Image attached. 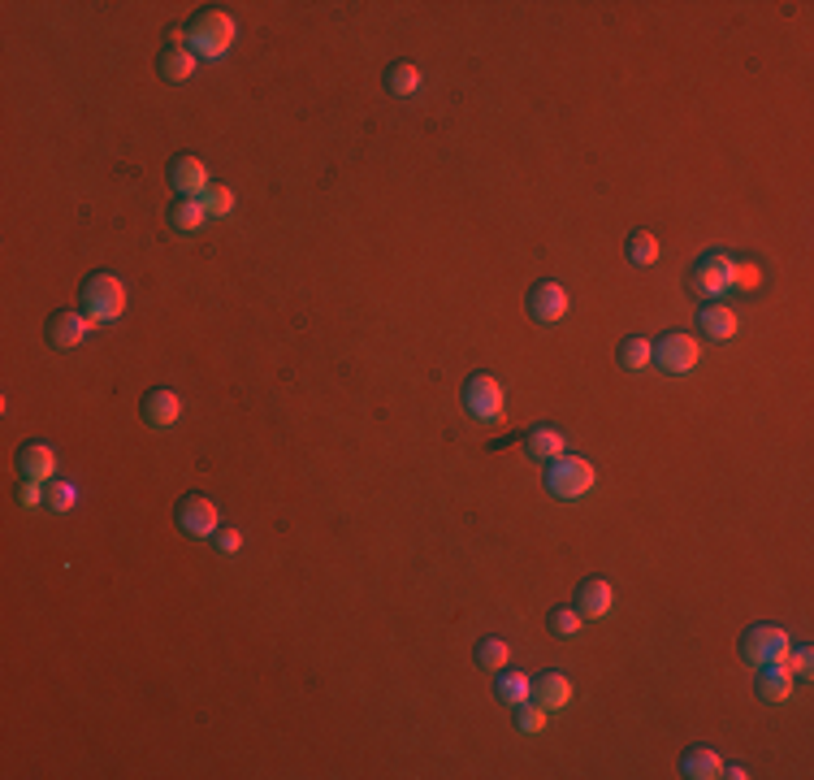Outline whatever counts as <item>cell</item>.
Wrapping results in <instances>:
<instances>
[{"mask_svg":"<svg viewBox=\"0 0 814 780\" xmlns=\"http://www.w3.org/2000/svg\"><path fill=\"white\" fill-rule=\"evenodd\" d=\"M511 711H516L520 733H542V728H546V711L537 707V702H520V707H511Z\"/></svg>","mask_w":814,"mask_h":780,"instance_id":"4dcf8cb0","label":"cell"},{"mask_svg":"<svg viewBox=\"0 0 814 780\" xmlns=\"http://www.w3.org/2000/svg\"><path fill=\"white\" fill-rule=\"evenodd\" d=\"M204 221H208V208H204V200H174V208H169V226L182 230V234L200 230Z\"/></svg>","mask_w":814,"mask_h":780,"instance_id":"603a6c76","label":"cell"},{"mask_svg":"<svg viewBox=\"0 0 814 780\" xmlns=\"http://www.w3.org/2000/svg\"><path fill=\"white\" fill-rule=\"evenodd\" d=\"M386 91H390V96H399V100L416 96V91H420V65L416 61H395L386 70Z\"/></svg>","mask_w":814,"mask_h":780,"instance_id":"7402d4cb","label":"cell"},{"mask_svg":"<svg viewBox=\"0 0 814 780\" xmlns=\"http://www.w3.org/2000/svg\"><path fill=\"white\" fill-rule=\"evenodd\" d=\"M139 416H143V425H148V429H174V425H178V416H182V399H178V390H169V386H152L148 395H143V403H139Z\"/></svg>","mask_w":814,"mask_h":780,"instance_id":"7c38bea8","label":"cell"},{"mask_svg":"<svg viewBox=\"0 0 814 780\" xmlns=\"http://www.w3.org/2000/svg\"><path fill=\"white\" fill-rule=\"evenodd\" d=\"M234 39H239V26H234V18L221 5H208L200 13H191L187 48H191L195 61H221L234 48Z\"/></svg>","mask_w":814,"mask_h":780,"instance_id":"6da1fadb","label":"cell"},{"mask_svg":"<svg viewBox=\"0 0 814 780\" xmlns=\"http://www.w3.org/2000/svg\"><path fill=\"white\" fill-rule=\"evenodd\" d=\"M793 672L784 668V663H771V668H758L754 676V689H758V698L771 702V707H780V702H789L793 698Z\"/></svg>","mask_w":814,"mask_h":780,"instance_id":"e0dca14e","label":"cell"},{"mask_svg":"<svg viewBox=\"0 0 814 780\" xmlns=\"http://www.w3.org/2000/svg\"><path fill=\"white\" fill-rule=\"evenodd\" d=\"M169 187L178 191V200H200V195L213 187V182H208V165L200 156H174V161H169Z\"/></svg>","mask_w":814,"mask_h":780,"instance_id":"8fae6325","label":"cell"},{"mask_svg":"<svg viewBox=\"0 0 814 780\" xmlns=\"http://www.w3.org/2000/svg\"><path fill=\"white\" fill-rule=\"evenodd\" d=\"M611 607H615L611 581L585 577L581 585H576V611H581V620H602V616H611Z\"/></svg>","mask_w":814,"mask_h":780,"instance_id":"9a60e30c","label":"cell"},{"mask_svg":"<svg viewBox=\"0 0 814 780\" xmlns=\"http://www.w3.org/2000/svg\"><path fill=\"white\" fill-rule=\"evenodd\" d=\"M784 668L793 672V681H806V676L814 672V650L810 646H793L789 659H784Z\"/></svg>","mask_w":814,"mask_h":780,"instance_id":"1f68e13d","label":"cell"},{"mask_svg":"<svg viewBox=\"0 0 814 780\" xmlns=\"http://www.w3.org/2000/svg\"><path fill=\"white\" fill-rule=\"evenodd\" d=\"M87 330H91V321L83 317V312H70V308H57V312H52V317L44 321V338H48L52 351H74V347H83Z\"/></svg>","mask_w":814,"mask_h":780,"instance_id":"30bf717a","label":"cell"},{"mask_svg":"<svg viewBox=\"0 0 814 780\" xmlns=\"http://www.w3.org/2000/svg\"><path fill=\"white\" fill-rule=\"evenodd\" d=\"M741 659L750 663V668H771V663H784L793 650V637L780 629V624H750V629L741 633Z\"/></svg>","mask_w":814,"mask_h":780,"instance_id":"277c9868","label":"cell"},{"mask_svg":"<svg viewBox=\"0 0 814 780\" xmlns=\"http://www.w3.org/2000/svg\"><path fill=\"white\" fill-rule=\"evenodd\" d=\"M620 364H624V369L628 373H641V369H650V364H654V343H650V338H624V343H620Z\"/></svg>","mask_w":814,"mask_h":780,"instance_id":"484cf974","label":"cell"},{"mask_svg":"<svg viewBox=\"0 0 814 780\" xmlns=\"http://www.w3.org/2000/svg\"><path fill=\"white\" fill-rule=\"evenodd\" d=\"M698 360H702V347H698V338L685 334V330H667L659 343H654V369H663L672 377L693 373Z\"/></svg>","mask_w":814,"mask_h":780,"instance_id":"5b68a950","label":"cell"},{"mask_svg":"<svg viewBox=\"0 0 814 780\" xmlns=\"http://www.w3.org/2000/svg\"><path fill=\"white\" fill-rule=\"evenodd\" d=\"M529 685L533 676H524L516 668H498L494 676V698L503 702V707H520V702H529Z\"/></svg>","mask_w":814,"mask_h":780,"instance_id":"ffe728a7","label":"cell"},{"mask_svg":"<svg viewBox=\"0 0 814 780\" xmlns=\"http://www.w3.org/2000/svg\"><path fill=\"white\" fill-rule=\"evenodd\" d=\"M719 776H728V780H745V776H750V772H745V767H741V763H724V772H719Z\"/></svg>","mask_w":814,"mask_h":780,"instance_id":"e575fe53","label":"cell"},{"mask_svg":"<svg viewBox=\"0 0 814 780\" xmlns=\"http://www.w3.org/2000/svg\"><path fill=\"white\" fill-rule=\"evenodd\" d=\"M698 330H702V338H711V343H728V338L737 334V312H732L724 299H706L698 308Z\"/></svg>","mask_w":814,"mask_h":780,"instance_id":"2e32d148","label":"cell"},{"mask_svg":"<svg viewBox=\"0 0 814 780\" xmlns=\"http://www.w3.org/2000/svg\"><path fill=\"white\" fill-rule=\"evenodd\" d=\"M78 503V486H74V481H52V486H48V512H70V507Z\"/></svg>","mask_w":814,"mask_h":780,"instance_id":"f546056e","label":"cell"},{"mask_svg":"<svg viewBox=\"0 0 814 780\" xmlns=\"http://www.w3.org/2000/svg\"><path fill=\"white\" fill-rule=\"evenodd\" d=\"M719 772H724V759L711 746H689L680 754V776L685 780H715Z\"/></svg>","mask_w":814,"mask_h":780,"instance_id":"ac0fdd59","label":"cell"},{"mask_svg":"<svg viewBox=\"0 0 814 780\" xmlns=\"http://www.w3.org/2000/svg\"><path fill=\"white\" fill-rule=\"evenodd\" d=\"M507 659H511V650H507L503 637H481V642L472 646V663H477V668L498 672V668H507Z\"/></svg>","mask_w":814,"mask_h":780,"instance_id":"cb8c5ba5","label":"cell"},{"mask_svg":"<svg viewBox=\"0 0 814 780\" xmlns=\"http://www.w3.org/2000/svg\"><path fill=\"white\" fill-rule=\"evenodd\" d=\"M689 286L706 299L732 295V256L728 252H702L689 269Z\"/></svg>","mask_w":814,"mask_h":780,"instance_id":"52a82bcc","label":"cell"},{"mask_svg":"<svg viewBox=\"0 0 814 780\" xmlns=\"http://www.w3.org/2000/svg\"><path fill=\"white\" fill-rule=\"evenodd\" d=\"M758 286H763V269H758L754 260H737V256H732V291L754 295Z\"/></svg>","mask_w":814,"mask_h":780,"instance_id":"4316f807","label":"cell"},{"mask_svg":"<svg viewBox=\"0 0 814 780\" xmlns=\"http://www.w3.org/2000/svg\"><path fill=\"white\" fill-rule=\"evenodd\" d=\"M568 291H563L559 282H550V278H542V282H533L529 286V299H524V308H529V321H537V325H555V321H563L568 317Z\"/></svg>","mask_w":814,"mask_h":780,"instance_id":"9c48e42d","label":"cell"},{"mask_svg":"<svg viewBox=\"0 0 814 780\" xmlns=\"http://www.w3.org/2000/svg\"><path fill=\"white\" fill-rule=\"evenodd\" d=\"M550 633L563 637V642L581 637V611H576V607H555V611H550Z\"/></svg>","mask_w":814,"mask_h":780,"instance_id":"83f0119b","label":"cell"},{"mask_svg":"<svg viewBox=\"0 0 814 780\" xmlns=\"http://www.w3.org/2000/svg\"><path fill=\"white\" fill-rule=\"evenodd\" d=\"M624 252H628V260H633L637 269H650L654 260H659V239H654L650 230H633V234H628V243H624Z\"/></svg>","mask_w":814,"mask_h":780,"instance_id":"d4e9b609","label":"cell"},{"mask_svg":"<svg viewBox=\"0 0 814 780\" xmlns=\"http://www.w3.org/2000/svg\"><path fill=\"white\" fill-rule=\"evenodd\" d=\"M174 525L187 533V538H213V533L221 529V516H217V503L208 499V494L191 490L182 494L178 507H174Z\"/></svg>","mask_w":814,"mask_h":780,"instance_id":"ba28073f","label":"cell"},{"mask_svg":"<svg viewBox=\"0 0 814 780\" xmlns=\"http://www.w3.org/2000/svg\"><path fill=\"white\" fill-rule=\"evenodd\" d=\"M44 503H48V490L39 486V481H22V486H18V507L31 512V507H44Z\"/></svg>","mask_w":814,"mask_h":780,"instance_id":"d6a6232c","label":"cell"},{"mask_svg":"<svg viewBox=\"0 0 814 780\" xmlns=\"http://www.w3.org/2000/svg\"><path fill=\"white\" fill-rule=\"evenodd\" d=\"M156 74L165 78V83H187V78L195 74V57L191 48H161V57H156Z\"/></svg>","mask_w":814,"mask_h":780,"instance_id":"44dd1931","label":"cell"},{"mask_svg":"<svg viewBox=\"0 0 814 780\" xmlns=\"http://www.w3.org/2000/svg\"><path fill=\"white\" fill-rule=\"evenodd\" d=\"M78 312L91 325H113L126 312V282L117 273H87L78 286Z\"/></svg>","mask_w":814,"mask_h":780,"instance_id":"7a4b0ae2","label":"cell"},{"mask_svg":"<svg viewBox=\"0 0 814 780\" xmlns=\"http://www.w3.org/2000/svg\"><path fill=\"white\" fill-rule=\"evenodd\" d=\"M213 546H217V555H239L243 551V533L239 529H217Z\"/></svg>","mask_w":814,"mask_h":780,"instance_id":"836d02e7","label":"cell"},{"mask_svg":"<svg viewBox=\"0 0 814 780\" xmlns=\"http://www.w3.org/2000/svg\"><path fill=\"white\" fill-rule=\"evenodd\" d=\"M459 399H464V412L472 421H498L503 416V386H498L494 373H468Z\"/></svg>","mask_w":814,"mask_h":780,"instance_id":"8992f818","label":"cell"},{"mask_svg":"<svg viewBox=\"0 0 814 780\" xmlns=\"http://www.w3.org/2000/svg\"><path fill=\"white\" fill-rule=\"evenodd\" d=\"M542 481H546V494H555L559 503H576V499H585V494L594 490L598 473H594V464H589L585 455L563 451V455H555V460H546Z\"/></svg>","mask_w":814,"mask_h":780,"instance_id":"3957f363","label":"cell"},{"mask_svg":"<svg viewBox=\"0 0 814 780\" xmlns=\"http://www.w3.org/2000/svg\"><path fill=\"white\" fill-rule=\"evenodd\" d=\"M200 200H204V208H208V221H213V217H230V213H234V191H230V187H221V182H213V187H208V191L200 195Z\"/></svg>","mask_w":814,"mask_h":780,"instance_id":"f1b7e54d","label":"cell"},{"mask_svg":"<svg viewBox=\"0 0 814 780\" xmlns=\"http://www.w3.org/2000/svg\"><path fill=\"white\" fill-rule=\"evenodd\" d=\"M18 477L22 481H52L57 477V451L48 447V442H22L18 447Z\"/></svg>","mask_w":814,"mask_h":780,"instance_id":"4fadbf2b","label":"cell"},{"mask_svg":"<svg viewBox=\"0 0 814 780\" xmlns=\"http://www.w3.org/2000/svg\"><path fill=\"white\" fill-rule=\"evenodd\" d=\"M529 702H537L546 715H555L563 711L572 702V681L563 672H542V676H533V685H529Z\"/></svg>","mask_w":814,"mask_h":780,"instance_id":"5bb4252c","label":"cell"},{"mask_svg":"<svg viewBox=\"0 0 814 780\" xmlns=\"http://www.w3.org/2000/svg\"><path fill=\"white\" fill-rule=\"evenodd\" d=\"M524 455L537 460V464L555 460V455H563V434L555 425H533L529 434H524Z\"/></svg>","mask_w":814,"mask_h":780,"instance_id":"d6986e66","label":"cell"}]
</instances>
